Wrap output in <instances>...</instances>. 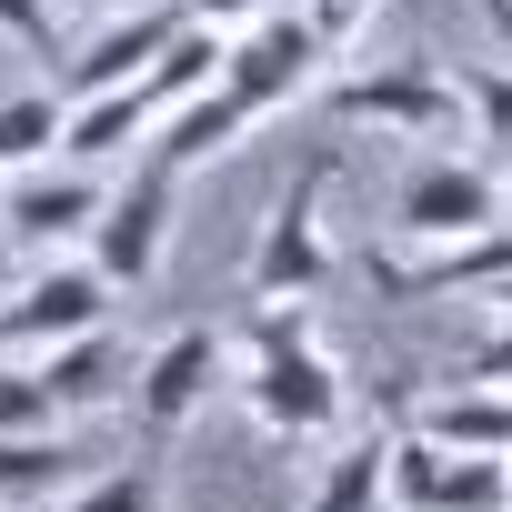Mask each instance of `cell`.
Returning a JSON list of instances; mask_svg holds the SVG:
<instances>
[{
    "mask_svg": "<svg viewBox=\"0 0 512 512\" xmlns=\"http://www.w3.org/2000/svg\"><path fill=\"white\" fill-rule=\"evenodd\" d=\"M81 332H111V272L91 262V251H61V262H41L11 302H0V352H61Z\"/></svg>",
    "mask_w": 512,
    "mask_h": 512,
    "instance_id": "1",
    "label": "cell"
},
{
    "mask_svg": "<svg viewBox=\"0 0 512 512\" xmlns=\"http://www.w3.org/2000/svg\"><path fill=\"white\" fill-rule=\"evenodd\" d=\"M221 372H231V332L181 322V332H171V342H151V362L131 372V432H141L151 452H161V442H181Z\"/></svg>",
    "mask_w": 512,
    "mask_h": 512,
    "instance_id": "2",
    "label": "cell"
},
{
    "mask_svg": "<svg viewBox=\"0 0 512 512\" xmlns=\"http://www.w3.org/2000/svg\"><path fill=\"white\" fill-rule=\"evenodd\" d=\"M492 221H502V181H492L482 161H452V151L412 161V171H402V191H392V231H402V241H422V251L472 241V231H492Z\"/></svg>",
    "mask_w": 512,
    "mask_h": 512,
    "instance_id": "3",
    "label": "cell"
},
{
    "mask_svg": "<svg viewBox=\"0 0 512 512\" xmlns=\"http://www.w3.org/2000/svg\"><path fill=\"white\" fill-rule=\"evenodd\" d=\"M322 61H332V51L312 41L302 11H262V21L231 31V71H221V81H231L251 111H292V101L322 81Z\"/></svg>",
    "mask_w": 512,
    "mask_h": 512,
    "instance_id": "4",
    "label": "cell"
},
{
    "mask_svg": "<svg viewBox=\"0 0 512 512\" xmlns=\"http://www.w3.org/2000/svg\"><path fill=\"white\" fill-rule=\"evenodd\" d=\"M171 171L161 161H141L111 201H101V221H91V262L111 272V292H141L151 272H161V241H171Z\"/></svg>",
    "mask_w": 512,
    "mask_h": 512,
    "instance_id": "5",
    "label": "cell"
},
{
    "mask_svg": "<svg viewBox=\"0 0 512 512\" xmlns=\"http://www.w3.org/2000/svg\"><path fill=\"white\" fill-rule=\"evenodd\" d=\"M241 402H251V422L262 432H282V442H322V432H342V372L322 362V342L312 352H282V362H241Z\"/></svg>",
    "mask_w": 512,
    "mask_h": 512,
    "instance_id": "6",
    "label": "cell"
},
{
    "mask_svg": "<svg viewBox=\"0 0 512 512\" xmlns=\"http://www.w3.org/2000/svg\"><path fill=\"white\" fill-rule=\"evenodd\" d=\"M332 282V241H322V171H302L272 221H262V251H251V292L262 302H312Z\"/></svg>",
    "mask_w": 512,
    "mask_h": 512,
    "instance_id": "7",
    "label": "cell"
},
{
    "mask_svg": "<svg viewBox=\"0 0 512 512\" xmlns=\"http://www.w3.org/2000/svg\"><path fill=\"white\" fill-rule=\"evenodd\" d=\"M101 181L91 171H11V181H0V221H11V241L21 251H41V262H61V251L71 241H91V221H101Z\"/></svg>",
    "mask_w": 512,
    "mask_h": 512,
    "instance_id": "8",
    "label": "cell"
},
{
    "mask_svg": "<svg viewBox=\"0 0 512 512\" xmlns=\"http://www.w3.org/2000/svg\"><path fill=\"white\" fill-rule=\"evenodd\" d=\"M332 111H342V121H372V131H392V141H442V131H452V81H442L432 61H392V71L332 81Z\"/></svg>",
    "mask_w": 512,
    "mask_h": 512,
    "instance_id": "9",
    "label": "cell"
},
{
    "mask_svg": "<svg viewBox=\"0 0 512 512\" xmlns=\"http://www.w3.org/2000/svg\"><path fill=\"white\" fill-rule=\"evenodd\" d=\"M191 21V0H161V11H121L81 61H71V101H91V91H131L161 51H171V31Z\"/></svg>",
    "mask_w": 512,
    "mask_h": 512,
    "instance_id": "10",
    "label": "cell"
},
{
    "mask_svg": "<svg viewBox=\"0 0 512 512\" xmlns=\"http://www.w3.org/2000/svg\"><path fill=\"white\" fill-rule=\"evenodd\" d=\"M372 282H392V292H492V282H512V221L442 241V251H412V262H382Z\"/></svg>",
    "mask_w": 512,
    "mask_h": 512,
    "instance_id": "11",
    "label": "cell"
},
{
    "mask_svg": "<svg viewBox=\"0 0 512 512\" xmlns=\"http://www.w3.org/2000/svg\"><path fill=\"white\" fill-rule=\"evenodd\" d=\"M251 121H262V111H251V101H241V91L221 81V91H201V101H181V111H161V141H151V161H161V171L181 181V171H201V161H221V151H231V141L251 131Z\"/></svg>",
    "mask_w": 512,
    "mask_h": 512,
    "instance_id": "12",
    "label": "cell"
},
{
    "mask_svg": "<svg viewBox=\"0 0 512 512\" xmlns=\"http://www.w3.org/2000/svg\"><path fill=\"white\" fill-rule=\"evenodd\" d=\"M131 372H141V362H121L111 332H81V342L41 352V382H51V412H61V422H71V412H111V402H131Z\"/></svg>",
    "mask_w": 512,
    "mask_h": 512,
    "instance_id": "13",
    "label": "cell"
},
{
    "mask_svg": "<svg viewBox=\"0 0 512 512\" xmlns=\"http://www.w3.org/2000/svg\"><path fill=\"white\" fill-rule=\"evenodd\" d=\"M71 482H91V462L61 432H0V512H51Z\"/></svg>",
    "mask_w": 512,
    "mask_h": 512,
    "instance_id": "14",
    "label": "cell"
},
{
    "mask_svg": "<svg viewBox=\"0 0 512 512\" xmlns=\"http://www.w3.org/2000/svg\"><path fill=\"white\" fill-rule=\"evenodd\" d=\"M221 71H231V31H211V21H181V31H171V51L141 71V101H151V111H181V101L221 91Z\"/></svg>",
    "mask_w": 512,
    "mask_h": 512,
    "instance_id": "15",
    "label": "cell"
},
{
    "mask_svg": "<svg viewBox=\"0 0 512 512\" xmlns=\"http://www.w3.org/2000/svg\"><path fill=\"white\" fill-rule=\"evenodd\" d=\"M422 432H432L442 452H502V462H512V392H502V382H462V392L422 402Z\"/></svg>",
    "mask_w": 512,
    "mask_h": 512,
    "instance_id": "16",
    "label": "cell"
},
{
    "mask_svg": "<svg viewBox=\"0 0 512 512\" xmlns=\"http://www.w3.org/2000/svg\"><path fill=\"white\" fill-rule=\"evenodd\" d=\"M382 502H392V432H362V442H342L322 462L302 512H382Z\"/></svg>",
    "mask_w": 512,
    "mask_h": 512,
    "instance_id": "17",
    "label": "cell"
},
{
    "mask_svg": "<svg viewBox=\"0 0 512 512\" xmlns=\"http://www.w3.org/2000/svg\"><path fill=\"white\" fill-rule=\"evenodd\" d=\"M51 151H71V91H11L0 101V181L41 171Z\"/></svg>",
    "mask_w": 512,
    "mask_h": 512,
    "instance_id": "18",
    "label": "cell"
},
{
    "mask_svg": "<svg viewBox=\"0 0 512 512\" xmlns=\"http://www.w3.org/2000/svg\"><path fill=\"white\" fill-rule=\"evenodd\" d=\"M161 131V111L141 101V81L131 91H91V101H71V161H121L131 141H151Z\"/></svg>",
    "mask_w": 512,
    "mask_h": 512,
    "instance_id": "19",
    "label": "cell"
},
{
    "mask_svg": "<svg viewBox=\"0 0 512 512\" xmlns=\"http://www.w3.org/2000/svg\"><path fill=\"white\" fill-rule=\"evenodd\" d=\"M312 342H322V332H312V302H251L241 332H231L241 362H282V352H312Z\"/></svg>",
    "mask_w": 512,
    "mask_h": 512,
    "instance_id": "20",
    "label": "cell"
},
{
    "mask_svg": "<svg viewBox=\"0 0 512 512\" xmlns=\"http://www.w3.org/2000/svg\"><path fill=\"white\" fill-rule=\"evenodd\" d=\"M432 512H512V462L502 452H452Z\"/></svg>",
    "mask_w": 512,
    "mask_h": 512,
    "instance_id": "21",
    "label": "cell"
},
{
    "mask_svg": "<svg viewBox=\"0 0 512 512\" xmlns=\"http://www.w3.org/2000/svg\"><path fill=\"white\" fill-rule=\"evenodd\" d=\"M51 512H161V472H91V482H71Z\"/></svg>",
    "mask_w": 512,
    "mask_h": 512,
    "instance_id": "22",
    "label": "cell"
},
{
    "mask_svg": "<svg viewBox=\"0 0 512 512\" xmlns=\"http://www.w3.org/2000/svg\"><path fill=\"white\" fill-rule=\"evenodd\" d=\"M442 462H452V452H442L432 432H402V442H392V502H402V512H432V502H442Z\"/></svg>",
    "mask_w": 512,
    "mask_h": 512,
    "instance_id": "23",
    "label": "cell"
},
{
    "mask_svg": "<svg viewBox=\"0 0 512 512\" xmlns=\"http://www.w3.org/2000/svg\"><path fill=\"white\" fill-rule=\"evenodd\" d=\"M61 412H51V382H41V362H0V432H51Z\"/></svg>",
    "mask_w": 512,
    "mask_h": 512,
    "instance_id": "24",
    "label": "cell"
},
{
    "mask_svg": "<svg viewBox=\"0 0 512 512\" xmlns=\"http://www.w3.org/2000/svg\"><path fill=\"white\" fill-rule=\"evenodd\" d=\"M462 111H472V131H482L492 151H512V61L472 71V81H462Z\"/></svg>",
    "mask_w": 512,
    "mask_h": 512,
    "instance_id": "25",
    "label": "cell"
},
{
    "mask_svg": "<svg viewBox=\"0 0 512 512\" xmlns=\"http://www.w3.org/2000/svg\"><path fill=\"white\" fill-rule=\"evenodd\" d=\"M372 11H382V0H302V21H312L322 51H352V41L372 31Z\"/></svg>",
    "mask_w": 512,
    "mask_h": 512,
    "instance_id": "26",
    "label": "cell"
},
{
    "mask_svg": "<svg viewBox=\"0 0 512 512\" xmlns=\"http://www.w3.org/2000/svg\"><path fill=\"white\" fill-rule=\"evenodd\" d=\"M51 0H0V41H21V51H51Z\"/></svg>",
    "mask_w": 512,
    "mask_h": 512,
    "instance_id": "27",
    "label": "cell"
},
{
    "mask_svg": "<svg viewBox=\"0 0 512 512\" xmlns=\"http://www.w3.org/2000/svg\"><path fill=\"white\" fill-rule=\"evenodd\" d=\"M272 0H191V21H211V31H241V21H262Z\"/></svg>",
    "mask_w": 512,
    "mask_h": 512,
    "instance_id": "28",
    "label": "cell"
},
{
    "mask_svg": "<svg viewBox=\"0 0 512 512\" xmlns=\"http://www.w3.org/2000/svg\"><path fill=\"white\" fill-rule=\"evenodd\" d=\"M472 382H502V392H512V322H502V332L472 352Z\"/></svg>",
    "mask_w": 512,
    "mask_h": 512,
    "instance_id": "29",
    "label": "cell"
},
{
    "mask_svg": "<svg viewBox=\"0 0 512 512\" xmlns=\"http://www.w3.org/2000/svg\"><path fill=\"white\" fill-rule=\"evenodd\" d=\"M11 272H21V241H11V221H0V292H11Z\"/></svg>",
    "mask_w": 512,
    "mask_h": 512,
    "instance_id": "30",
    "label": "cell"
},
{
    "mask_svg": "<svg viewBox=\"0 0 512 512\" xmlns=\"http://www.w3.org/2000/svg\"><path fill=\"white\" fill-rule=\"evenodd\" d=\"M482 21L502 31V51H512V0H482Z\"/></svg>",
    "mask_w": 512,
    "mask_h": 512,
    "instance_id": "31",
    "label": "cell"
},
{
    "mask_svg": "<svg viewBox=\"0 0 512 512\" xmlns=\"http://www.w3.org/2000/svg\"><path fill=\"white\" fill-rule=\"evenodd\" d=\"M51 11H131V0H51Z\"/></svg>",
    "mask_w": 512,
    "mask_h": 512,
    "instance_id": "32",
    "label": "cell"
},
{
    "mask_svg": "<svg viewBox=\"0 0 512 512\" xmlns=\"http://www.w3.org/2000/svg\"><path fill=\"white\" fill-rule=\"evenodd\" d=\"M482 302H492V312H502V322H512V282H492V292H482Z\"/></svg>",
    "mask_w": 512,
    "mask_h": 512,
    "instance_id": "33",
    "label": "cell"
}]
</instances>
